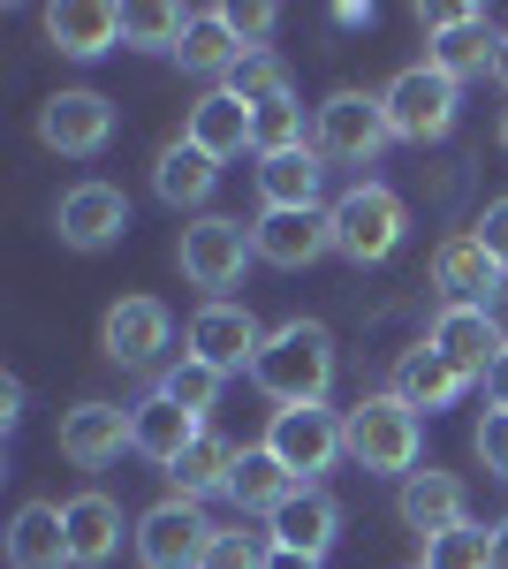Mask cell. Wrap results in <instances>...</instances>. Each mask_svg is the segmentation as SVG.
<instances>
[{
	"label": "cell",
	"instance_id": "6da1fadb",
	"mask_svg": "<svg viewBox=\"0 0 508 569\" xmlns=\"http://www.w3.org/2000/svg\"><path fill=\"white\" fill-rule=\"evenodd\" d=\"M251 380L281 410H311V402H327L335 388V335L319 327V319H281L273 335H266V350H258Z\"/></svg>",
	"mask_w": 508,
	"mask_h": 569
},
{
	"label": "cell",
	"instance_id": "7a4b0ae2",
	"mask_svg": "<svg viewBox=\"0 0 508 569\" xmlns=\"http://www.w3.org/2000/svg\"><path fill=\"white\" fill-rule=\"evenodd\" d=\"M341 448L357 471H380V479H410L418 471V448H425V426L402 395H365L357 410H341Z\"/></svg>",
	"mask_w": 508,
	"mask_h": 569
},
{
	"label": "cell",
	"instance_id": "3957f363",
	"mask_svg": "<svg viewBox=\"0 0 508 569\" xmlns=\"http://www.w3.org/2000/svg\"><path fill=\"white\" fill-rule=\"evenodd\" d=\"M402 236H410V213H402V198H395L387 182H357V190H341V198H335V251L349 266L395 259Z\"/></svg>",
	"mask_w": 508,
	"mask_h": 569
},
{
	"label": "cell",
	"instance_id": "277c9868",
	"mask_svg": "<svg viewBox=\"0 0 508 569\" xmlns=\"http://www.w3.org/2000/svg\"><path fill=\"white\" fill-rule=\"evenodd\" d=\"M258 259V243H251V228L243 220H190L182 228V243H175V266H182V281L190 289H206V305H228V289L243 281V266Z\"/></svg>",
	"mask_w": 508,
	"mask_h": 569
},
{
	"label": "cell",
	"instance_id": "5b68a950",
	"mask_svg": "<svg viewBox=\"0 0 508 569\" xmlns=\"http://www.w3.org/2000/svg\"><path fill=\"white\" fill-rule=\"evenodd\" d=\"M387 137L395 130H387L380 91H335V99L311 114V152L335 160V168H372Z\"/></svg>",
	"mask_w": 508,
	"mask_h": 569
},
{
	"label": "cell",
	"instance_id": "8992f818",
	"mask_svg": "<svg viewBox=\"0 0 508 569\" xmlns=\"http://www.w3.org/2000/svg\"><path fill=\"white\" fill-rule=\"evenodd\" d=\"M387 107V130L402 137V144H432V137L456 130V107H464V84H448L432 61H418V69H402L395 84L380 91Z\"/></svg>",
	"mask_w": 508,
	"mask_h": 569
},
{
	"label": "cell",
	"instance_id": "52a82bcc",
	"mask_svg": "<svg viewBox=\"0 0 508 569\" xmlns=\"http://www.w3.org/2000/svg\"><path fill=\"white\" fill-rule=\"evenodd\" d=\"M266 448H273V463L289 471L297 486H311L319 471H335L341 456V418L327 402H311V410H273V426H266Z\"/></svg>",
	"mask_w": 508,
	"mask_h": 569
},
{
	"label": "cell",
	"instance_id": "ba28073f",
	"mask_svg": "<svg viewBox=\"0 0 508 569\" xmlns=\"http://www.w3.org/2000/svg\"><path fill=\"white\" fill-rule=\"evenodd\" d=\"M425 31H432L425 61H432L448 84H464V77H486V69H494V53H501L494 23H486V8H425Z\"/></svg>",
	"mask_w": 508,
	"mask_h": 569
},
{
	"label": "cell",
	"instance_id": "9c48e42d",
	"mask_svg": "<svg viewBox=\"0 0 508 569\" xmlns=\"http://www.w3.org/2000/svg\"><path fill=\"white\" fill-rule=\"evenodd\" d=\"M107 137H114V99H99V91H53L39 107V144L46 152H61V160H91V152H107Z\"/></svg>",
	"mask_w": 508,
	"mask_h": 569
},
{
	"label": "cell",
	"instance_id": "30bf717a",
	"mask_svg": "<svg viewBox=\"0 0 508 569\" xmlns=\"http://www.w3.org/2000/svg\"><path fill=\"white\" fill-rule=\"evenodd\" d=\"M212 531L206 525V509L198 501H160V509H145V525H137V555H145V569H198L206 562V547H212Z\"/></svg>",
	"mask_w": 508,
	"mask_h": 569
},
{
	"label": "cell",
	"instance_id": "8fae6325",
	"mask_svg": "<svg viewBox=\"0 0 508 569\" xmlns=\"http://www.w3.org/2000/svg\"><path fill=\"white\" fill-rule=\"evenodd\" d=\"M425 342L448 357L464 380H486V372L501 365V350H508L501 319H494L486 305H440V319H432V335H425Z\"/></svg>",
	"mask_w": 508,
	"mask_h": 569
},
{
	"label": "cell",
	"instance_id": "7c38bea8",
	"mask_svg": "<svg viewBox=\"0 0 508 569\" xmlns=\"http://www.w3.org/2000/svg\"><path fill=\"white\" fill-rule=\"evenodd\" d=\"M53 228H61L69 251H107V243H122V228H129V198L114 182H77V190H61Z\"/></svg>",
	"mask_w": 508,
	"mask_h": 569
},
{
	"label": "cell",
	"instance_id": "4fadbf2b",
	"mask_svg": "<svg viewBox=\"0 0 508 569\" xmlns=\"http://www.w3.org/2000/svg\"><path fill=\"white\" fill-rule=\"evenodd\" d=\"M251 243L266 266H281V273H297V266L327 259L335 251V206H311V213H258L251 220Z\"/></svg>",
	"mask_w": 508,
	"mask_h": 569
},
{
	"label": "cell",
	"instance_id": "5bb4252c",
	"mask_svg": "<svg viewBox=\"0 0 508 569\" xmlns=\"http://www.w3.org/2000/svg\"><path fill=\"white\" fill-rule=\"evenodd\" d=\"M168 335H175V319L160 297H122L99 319V350L114 357V365H152V357L168 350Z\"/></svg>",
	"mask_w": 508,
	"mask_h": 569
},
{
	"label": "cell",
	"instance_id": "9a60e30c",
	"mask_svg": "<svg viewBox=\"0 0 508 569\" xmlns=\"http://www.w3.org/2000/svg\"><path fill=\"white\" fill-rule=\"evenodd\" d=\"M266 539L273 547H289V555H311V562H327V547L341 539V509L335 493H319V486H297L273 517H266Z\"/></svg>",
	"mask_w": 508,
	"mask_h": 569
},
{
	"label": "cell",
	"instance_id": "2e32d148",
	"mask_svg": "<svg viewBox=\"0 0 508 569\" xmlns=\"http://www.w3.org/2000/svg\"><path fill=\"white\" fill-rule=\"evenodd\" d=\"M395 517L418 531V539H440V531L470 525V493L456 471H410L402 493H395Z\"/></svg>",
	"mask_w": 508,
	"mask_h": 569
},
{
	"label": "cell",
	"instance_id": "e0dca14e",
	"mask_svg": "<svg viewBox=\"0 0 508 569\" xmlns=\"http://www.w3.org/2000/svg\"><path fill=\"white\" fill-rule=\"evenodd\" d=\"M258 350H266V335L243 305H206L190 319V357H206L212 372H243V365H258Z\"/></svg>",
	"mask_w": 508,
	"mask_h": 569
},
{
	"label": "cell",
	"instance_id": "ac0fdd59",
	"mask_svg": "<svg viewBox=\"0 0 508 569\" xmlns=\"http://www.w3.org/2000/svg\"><path fill=\"white\" fill-rule=\"evenodd\" d=\"M122 448H129V410L122 402H77V410H61V456H69L77 471L114 463Z\"/></svg>",
	"mask_w": 508,
	"mask_h": 569
},
{
	"label": "cell",
	"instance_id": "d6986e66",
	"mask_svg": "<svg viewBox=\"0 0 508 569\" xmlns=\"http://www.w3.org/2000/svg\"><path fill=\"white\" fill-rule=\"evenodd\" d=\"M46 39L69 61H99V53L122 46V8H107V0H53L46 8Z\"/></svg>",
	"mask_w": 508,
	"mask_h": 569
},
{
	"label": "cell",
	"instance_id": "ffe728a7",
	"mask_svg": "<svg viewBox=\"0 0 508 569\" xmlns=\"http://www.w3.org/2000/svg\"><path fill=\"white\" fill-rule=\"evenodd\" d=\"M432 289H448V305H486V311H494L501 259H494L478 236H448V243L432 251Z\"/></svg>",
	"mask_w": 508,
	"mask_h": 569
},
{
	"label": "cell",
	"instance_id": "44dd1931",
	"mask_svg": "<svg viewBox=\"0 0 508 569\" xmlns=\"http://www.w3.org/2000/svg\"><path fill=\"white\" fill-rule=\"evenodd\" d=\"M198 433H206V418H190V410L168 402L160 388L145 395V402H129V448H137V456H152V463H175Z\"/></svg>",
	"mask_w": 508,
	"mask_h": 569
},
{
	"label": "cell",
	"instance_id": "7402d4cb",
	"mask_svg": "<svg viewBox=\"0 0 508 569\" xmlns=\"http://www.w3.org/2000/svg\"><path fill=\"white\" fill-rule=\"evenodd\" d=\"M8 569H77V555H69V517L53 501L16 509V525H8Z\"/></svg>",
	"mask_w": 508,
	"mask_h": 569
},
{
	"label": "cell",
	"instance_id": "603a6c76",
	"mask_svg": "<svg viewBox=\"0 0 508 569\" xmlns=\"http://www.w3.org/2000/svg\"><path fill=\"white\" fill-rule=\"evenodd\" d=\"M319 182H327V160H319L311 144L258 160V198H266V213H311V206H319Z\"/></svg>",
	"mask_w": 508,
	"mask_h": 569
},
{
	"label": "cell",
	"instance_id": "cb8c5ba5",
	"mask_svg": "<svg viewBox=\"0 0 508 569\" xmlns=\"http://www.w3.org/2000/svg\"><path fill=\"white\" fill-rule=\"evenodd\" d=\"M61 517H69V555H77V569H107L114 562V547H122V509H114L107 493L61 501Z\"/></svg>",
	"mask_w": 508,
	"mask_h": 569
},
{
	"label": "cell",
	"instance_id": "d4e9b609",
	"mask_svg": "<svg viewBox=\"0 0 508 569\" xmlns=\"http://www.w3.org/2000/svg\"><path fill=\"white\" fill-rule=\"evenodd\" d=\"M464 388H470V380H464V372H456L440 350H432V342H418V350L395 357V395H402L410 410H448Z\"/></svg>",
	"mask_w": 508,
	"mask_h": 569
},
{
	"label": "cell",
	"instance_id": "484cf974",
	"mask_svg": "<svg viewBox=\"0 0 508 569\" xmlns=\"http://www.w3.org/2000/svg\"><path fill=\"white\" fill-rule=\"evenodd\" d=\"M190 144L206 152V160H236L243 144H251V107L236 99V91H206L198 107H190Z\"/></svg>",
	"mask_w": 508,
	"mask_h": 569
},
{
	"label": "cell",
	"instance_id": "4316f807",
	"mask_svg": "<svg viewBox=\"0 0 508 569\" xmlns=\"http://www.w3.org/2000/svg\"><path fill=\"white\" fill-rule=\"evenodd\" d=\"M236 456H243V448H236V440H220V433L206 426V433H198V440H190V448H182V456L168 463L175 493H182V501H206V493H228V479H236Z\"/></svg>",
	"mask_w": 508,
	"mask_h": 569
},
{
	"label": "cell",
	"instance_id": "83f0119b",
	"mask_svg": "<svg viewBox=\"0 0 508 569\" xmlns=\"http://www.w3.org/2000/svg\"><path fill=\"white\" fill-rule=\"evenodd\" d=\"M212 182H220V160H206L190 137H175V144H160V160H152V190L168 198V206H206Z\"/></svg>",
	"mask_w": 508,
	"mask_h": 569
},
{
	"label": "cell",
	"instance_id": "f1b7e54d",
	"mask_svg": "<svg viewBox=\"0 0 508 569\" xmlns=\"http://www.w3.org/2000/svg\"><path fill=\"white\" fill-rule=\"evenodd\" d=\"M243 53H251V46L228 31V16H220V8H206V16H190V31H182V53H175V61H182L190 77H220V84H228Z\"/></svg>",
	"mask_w": 508,
	"mask_h": 569
},
{
	"label": "cell",
	"instance_id": "f546056e",
	"mask_svg": "<svg viewBox=\"0 0 508 569\" xmlns=\"http://www.w3.org/2000/svg\"><path fill=\"white\" fill-rule=\"evenodd\" d=\"M289 493H297V479L273 463V448H266V440L236 456V479H228V501H236V509H266V517H273Z\"/></svg>",
	"mask_w": 508,
	"mask_h": 569
},
{
	"label": "cell",
	"instance_id": "4dcf8cb0",
	"mask_svg": "<svg viewBox=\"0 0 508 569\" xmlns=\"http://www.w3.org/2000/svg\"><path fill=\"white\" fill-rule=\"evenodd\" d=\"M182 31H190V8H168V0L122 8V46L137 53H182Z\"/></svg>",
	"mask_w": 508,
	"mask_h": 569
},
{
	"label": "cell",
	"instance_id": "1f68e13d",
	"mask_svg": "<svg viewBox=\"0 0 508 569\" xmlns=\"http://www.w3.org/2000/svg\"><path fill=\"white\" fill-rule=\"evenodd\" d=\"M297 144H311V137H303L297 91H281V99H258V107H251V152H258V160H273V152H297Z\"/></svg>",
	"mask_w": 508,
	"mask_h": 569
},
{
	"label": "cell",
	"instance_id": "d6a6232c",
	"mask_svg": "<svg viewBox=\"0 0 508 569\" xmlns=\"http://www.w3.org/2000/svg\"><path fill=\"white\" fill-rule=\"evenodd\" d=\"M220 380H228V372H212L206 357L182 350V365H168V372H160V395H168V402H182L190 418H206L212 402H220Z\"/></svg>",
	"mask_w": 508,
	"mask_h": 569
},
{
	"label": "cell",
	"instance_id": "836d02e7",
	"mask_svg": "<svg viewBox=\"0 0 508 569\" xmlns=\"http://www.w3.org/2000/svg\"><path fill=\"white\" fill-rule=\"evenodd\" d=\"M418 569H494V531H486V525L440 531V539H425V562Z\"/></svg>",
	"mask_w": 508,
	"mask_h": 569
},
{
	"label": "cell",
	"instance_id": "e575fe53",
	"mask_svg": "<svg viewBox=\"0 0 508 569\" xmlns=\"http://www.w3.org/2000/svg\"><path fill=\"white\" fill-rule=\"evenodd\" d=\"M220 91H236L243 107H258V99H281V91H289V61H281V53H266V46H251V53L236 61V77H228Z\"/></svg>",
	"mask_w": 508,
	"mask_h": 569
},
{
	"label": "cell",
	"instance_id": "d590c367",
	"mask_svg": "<svg viewBox=\"0 0 508 569\" xmlns=\"http://www.w3.org/2000/svg\"><path fill=\"white\" fill-rule=\"evenodd\" d=\"M266 555H273V539L228 525V531H212V547H206V562H198V569H266Z\"/></svg>",
	"mask_w": 508,
	"mask_h": 569
},
{
	"label": "cell",
	"instance_id": "8d00e7d4",
	"mask_svg": "<svg viewBox=\"0 0 508 569\" xmlns=\"http://www.w3.org/2000/svg\"><path fill=\"white\" fill-rule=\"evenodd\" d=\"M470 448H478V463L494 471V479H508V410L494 402L486 418H478V433H470Z\"/></svg>",
	"mask_w": 508,
	"mask_h": 569
},
{
	"label": "cell",
	"instance_id": "74e56055",
	"mask_svg": "<svg viewBox=\"0 0 508 569\" xmlns=\"http://www.w3.org/2000/svg\"><path fill=\"white\" fill-rule=\"evenodd\" d=\"M220 16H228V31H236V39H273V23H281V8H266V0H251V8H243V0H236V8H220Z\"/></svg>",
	"mask_w": 508,
	"mask_h": 569
},
{
	"label": "cell",
	"instance_id": "f35d334b",
	"mask_svg": "<svg viewBox=\"0 0 508 569\" xmlns=\"http://www.w3.org/2000/svg\"><path fill=\"white\" fill-rule=\"evenodd\" d=\"M470 236H478V243L501 259V273H508V198H494V206L478 213V228H470Z\"/></svg>",
	"mask_w": 508,
	"mask_h": 569
},
{
	"label": "cell",
	"instance_id": "ab89813d",
	"mask_svg": "<svg viewBox=\"0 0 508 569\" xmlns=\"http://www.w3.org/2000/svg\"><path fill=\"white\" fill-rule=\"evenodd\" d=\"M23 418V380H0V426H16Z\"/></svg>",
	"mask_w": 508,
	"mask_h": 569
},
{
	"label": "cell",
	"instance_id": "60d3db41",
	"mask_svg": "<svg viewBox=\"0 0 508 569\" xmlns=\"http://www.w3.org/2000/svg\"><path fill=\"white\" fill-rule=\"evenodd\" d=\"M266 569H319V562H311V555H289V547H273V555H266Z\"/></svg>",
	"mask_w": 508,
	"mask_h": 569
},
{
	"label": "cell",
	"instance_id": "b9f144b4",
	"mask_svg": "<svg viewBox=\"0 0 508 569\" xmlns=\"http://www.w3.org/2000/svg\"><path fill=\"white\" fill-rule=\"evenodd\" d=\"M486 388H494V402H501V410H508V350H501V365L486 372Z\"/></svg>",
	"mask_w": 508,
	"mask_h": 569
},
{
	"label": "cell",
	"instance_id": "7bdbcfd3",
	"mask_svg": "<svg viewBox=\"0 0 508 569\" xmlns=\"http://www.w3.org/2000/svg\"><path fill=\"white\" fill-rule=\"evenodd\" d=\"M494 569H508V517L494 525Z\"/></svg>",
	"mask_w": 508,
	"mask_h": 569
},
{
	"label": "cell",
	"instance_id": "ee69618b",
	"mask_svg": "<svg viewBox=\"0 0 508 569\" xmlns=\"http://www.w3.org/2000/svg\"><path fill=\"white\" fill-rule=\"evenodd\" d=\"M494 77L508 84V31H501V53H494Z\"/></svg>",
	"mask_w": 508,
	"mask_h": 569
},
{
	"label": "cell",
	"instance_id": "f6af8a7d",
	"mask_svg": "<svg viewBox=\"0 0 508 569\" xmlns=\"http://www.w3.org/2000/svg\"><path fill=\"white\" fill-rule=\"evenodd\" d=\"M501 144H508V114H501Z\"/></svg>",
	"mask_w": 508,
	"mask_h": 569
}]
</instances>
